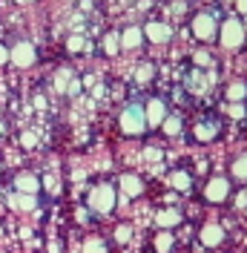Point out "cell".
Listing matches in <instances>:
<instances>
[{
    "label": "cell",
    "instance_id": "cell-1",
    "mask_svg": "<svg viewBox=\"0 0 247 253\" xmlns=\"http://www.w3.org/2000/svg\"><path fill=\"white\" fill-rule=\"evenodd\" d=\"M121 129L126 132V135H141V132L147 129V115H144V107L129 104V107L121 112Z\"/></svg>",
    "mask_w": 247,
    "mask_h": 253
},
{
    "label": "cell",
    "instance_id": "cell-2",
    "mask_svg": "<svg viewBox=\"0 0 247 253\" xmlns=\"http://www.w3.org/2000/svg\"><path fill=\"white\" fill-rule=\"evenodd\" d=\"M89 210H95V213H112L115 210V187L98 184L89 193Z\"/></svg>",
    "mask_w": 247,
    "mask_h": 253
},
{
    "label": "cell",
    "instance_id": "cell-3",
    "mask_svg": "<svg viewBox=\"0 0 247 253\" xmlns=\"http://www.w3.org/2000/svg\"><path fill=\"white\" fill-rule=\"evenodd\" d=\"M245 43V26H242V20L239 17H227L224 23H221V46L227 49H236Z\"/></svg>",
    "mask_w": 247,
    "mask_h": 253
},
{
    "label": "cell",
    "instance_id": "cell-4",
    "mask_svg": "<svg viewBox=\"0 0 247 253\" xmlns=\"http://www.w3.org/2000/svg\"><path fill=\"white\" fill-rule=\"evenodd\" d=\"M35 58H38V52H35V46H32L29 41H17L15 46L9 49V61L15 63V66H20V69L32 66Z\"/></svg>",
    "mask_w": 247,
    "mask_h": 253
},
{
    "label": "cell",
    "instance_id": "cell-5",
    "mask_svg": "<svg viewBox=\"0 0 247 253\" xmlns=\"http://www.w3.org/2000/svg\"><path fill=\"white\" fill-rule=\"evenodd\" d=\"M204 196H207V202H213V205L224 202V199L230 196V181H227V178H221V175L210 178V181H207V187H204Z\"/></svg>",
    "mask_w": 247,
    "mask_h": 253
},
{
    "label": "cell",
    "instance_id": "cell-6",
    "mask_svg": "<svg viewBox=\"0 0 247 253\" xmlns=\"http://www.w3.org/2000/svg\"><path fill=\"white\" fill-rule=\"evenodd\" d=\"M193 35H196L199 41H210V38L216 35V20H213V15L201 12V15L193 17Z\"/></svg>",
    "mask_w": 247,
    "mask_h": 253
},
{
    "label": "cell",
    "instance_id": "cell-7",
    "mask_svg": "<svg viewBox=\"0 0 247 253\" xmlns=\"http://www.w3.org/2000/svg\"><path fill=\"white\" fill-rule=\"evenodd\" d=\"M144 115H147V126H161L164 124V118H167V107H164V101H161V98H153V101L147 104Z\"/></svg>",
    "mask_w": 247,
    "mask_h": 253
},
{
    "label": "cell",
    "instance_id": "cell-8",
    "mask_svg": "<svg viewBox=\"0 0 247 253\" xmlns=\"http://www.w3.org/2000/svg\"><path fill=\"white\" fill-rule=\"evenodd\" d=\"M144 38H150L153 43H164V41H170V26L167 23H158V20H150L144 26Z\"/></svg>",
    "mask_w": 247,
    "mask_h": 253
},
{
    "label": "cell",
    "instance_id": "cell-9",
    "mask_svg": "<svg viewBox=\"0 0 247 253\" xmlns=\"http://www.w3.org/2000/svg\"><path fill=\"white\" fill-rule=\"evenodd\" d=\"M221 242H224V227L221 224H207L201 230V245L204 248H218Z\"/></svg>",
    "mask_w": 247,
    "mask_h": 253
},
{
    "label": "cell",
    "instance_id": "cell-10",
    "mask_svg": "<svg viewBox=\"0 0 247 253\" xmlns=\"http://www.w3.org/2000/svg\"><path fill=\"white\" fill-rule=\"evenodd\" d=\"M121 190H124L126 199H135V196L144 193V181H141L138 175H132V173H124L121 175Z\"/></svg>",
    "mask_w": 247,
    "mask_h": 253
},
{
    "label": "cell",
    "instance_id": "cell-11",
    "mask_svg": "<svg viewBox=\"0 0 247 253\" xmlns=\"http://www.w3.org/2000/svg\"><path fill=\"white\" fill-rule=\"evenodd\" d=\"M118 38H121L124 49H135V46H141V41H144V29H141V26H126Z\"/></svg>",
    "mask_w": 247,
    "mask_h": 253
},
{
    "label": "cell",
    "instance_id": "cell-12",
    "mask_svg": "<svg viewBox=\"0 0 247 253\" xmlns=\"http://www.w3.org/2000/svg\"><path fill=\"white\" fill-rule=\"evenodd\" d=\"M15 187H17V193H29V196H35L41 184H38V178H35L32 173H23V175L15 178Z\"/></svg>",
    "mask_w": 247,
    "mask_h": 253
},
{
    "label": "cell",
    "instance_id": "cell-13",
    "mask_svg": "<svg viewBox=\"0 0 247 253\" xmlns=\"http://www.w3.org/2000/svg\"><path fill=\"white\" fill-rule=\"evenodd\" d=\"M155 221H158V227H175V224L181 221V216H178V210H172V207H167V210L155 213Z\"/></svg>",
    "mask_w": 247,
    "mask_h": 253
},
{
    "label": "cell",
    "instance_id": "cell-14",
    "mask_svg": "<svg viewBox=\"0 0 247 253\" xmlns=\"http://www.w3.org/2000/svg\"><path fill=\"white\" fill-rule=\"evenodd\" d=\"M227 98H230L233 104H242V101L247 98V84H242V81L230 84V86H227Z\"/></svg>",
    "mask_w": 247,
    "mask_h": 253
},
{
    "label": "cell",
    "instance_id": "cell-15",
    "mask_svg": "<svg viewBox=\"0 0 247 253\" xmlns=\"http://www.w3.org/2000/svg\"><path fill=\"white\" fill-rule=\"evenodd\" d=\"M161 126H164L167 135H178V132H181V118H178V115H167Z\"/></svg>",
    "mask_w": 247,
    "mask_h": 253
},
{
    "label": "cell",
    "instance_id": "cell-16",
    "mask_svg": "<svg viewBox=\"0 0 247 253\" xmlns=\"http://www.w3.org/2000/svg\"><path fill=\"white\" fill-rule=\"evenodd\" d=\"M196 138H199V141H213V138H216V126L213 124H199L196 126Z\"/></svg>",
    "mask_w": 247,
    "mask_h": 253
},
{
    "label": "cell",
    "instance_id": "cell-17",
    "mask_svg": "<svg viewBox=\"0 0 247 253\" xmlns=\"http://www.w3.org/2000/svg\"><path fill=\"white\" fill-rule=\"evenodd\" d=\"M233 175H236V178H242V181H247V153L233 161Z\"/></svg>",
    "mask_w": 247,
    "mask_h": 253
},
{
    "label": "cell",
    "instance_id": "cell-18",
    "mask_svg": "<svg viewBox=\"0 0 247 253\" xmlns=\"http://www.w3.org/2000/svg\"><path fill=\"white\" fill-rule=\"evenodd\" d=\"M170 184L175 190H190V184H193V181H190V175H187V173H181V170H178V173L170 175Z\"/></svg>",
    "mask_w": 247,
    "mask_h": 253
},
{
    "label": "cell",
    "instance_id": "cell-19",
    "mask_svg": "<svg viewBox=\"0 0 247 253\" xmlns=\"http://www.w3.org/2000/svg\"><path fill=\"white\" fill-rule=\"evenodd\" d=\"M12 207H23V210H32V207H35V196H29V193L12 196Z\"/></svg>",
    "mask_w": 247,
    "mask_h": 253
},
{
    "label": "cell",
    "instance_id": "cell-20",
    "mask_svg": "<svg viewBox=\"0 0 247 253\" xmlns=\"http://www.w3.org/2000/svg\"><path fill=\"white\" fill-rule=\"evenodd\" d=\"M104 49H107V55H115V52L121 49V38H118V35H107V38H104Z\"/></svg>",
    "mask_w": 247,
    "mask_h": 253
},
{
    "label": "cell",
    "instance_id": "cell-21",
    "mask_svg": "<svg viewBox=\"0 0 247 253\" xmlns=\"http://www.w3.org/2000/svg\"><path fill=\"white\" fill-rule=\"evenodd\" d=\"M83 253H107V245L101 239H89V242H83Z\"/></svg>",
    "mask_w": 247,
    "mask_h": 253
},
{
    "label": "cell",
    "instance_id": "cell-22",
    "mask_svg": "<svg viewBox=\"0 0 247 253\" xmlns=\"http://www.w3.org/2000/svg\"><path fill=\"white\" fill-rule=\"evenodd\" d=\"M155 248L161 253H167L172 248V233H158V239H155Z\"/></svg>",
    "mask_w": 247,
    "mask_h": 253
},
{
    "label": "cell",
    "instance_id": "cell-23",
    "mask_svg": "<svg viewBox=\"0 0 247 253\" xmlns=\"http://www.w3.org/2000/svg\"><path fill=\"white\" fill-rule=\"evenodd\" d=\"M115 239H118L121 245H126V242L132 239V227H129V224H118V230H115Z\"/></svg>",
    "mask_w": 247,
    "mask_h": 253
},
{
    "label": "cell",
    "instance_id": "cell-24",
    "mask_svg": "<svg viewBox=\"0 0 247 253\" xmlns=\"http://www.w3.org/2000/svg\"><path fill=\"white\" fill-rule=\"evenodd\" d=\"M66 46H69V52H81V49H86V41H83V38H81V35H72V38H69V43H66Z\"/></svg>",
    "mask_w": 247,
    "mask_h": 253
},
{
    "label": "cell",
    "instance_id": "cell-25",
    "mask_svg": "<svg viewBox=\"0 0 247 253\" xmlns=\"http://www.w3.org/2000/svg\"><path fill=\"white\" fill-rule=\"evenodd\" d=\"M150 78H153V66H150V63H144V66L138 69V81H141V84H147Z\"/></svg>",
    "mask_w": 247,
    "mask_h": 253
},
{
    "label": "cell",
    "instance_id": "cell-26",
    "mask_svg": "<svg viewBox=\"0 0 247 253\" xmlns=\"http://www.w3.org/2000/svg\"><path fill=\"white\" fill-rule=\"evenodd\" d=\"M55 84H58V89H66V84H69V69H61L58 78H55Z\"/></svg>",
    "mask_w": 247,
    "mask_h": 253
},
{
    "label": "cell",
    "instance_id": "cell-27",
    "mask_svg": "<svg viewBox=\"0 0 247 253\" xmlns=\"http://www.w3.org/2000/svg\"><path fill=\"white\" fill-rule=\"evenodd\" d=\"M245 104H233V107H230V115H233V118H245Z\"/></svg>",
    "mask_w": 247,
    "mask_h": 253
},
{
    "label": "cell",
    "instance_id": "cell-28",
    "mask_svg": "<svg viewBox=\"0 0 247 253\" xmlns=\"http://www.w3.org/2000/svg\"><path fill=\"white\" fill-rule=\"evenodd\" d=\"M196 63H199V66H210V55H207L204 49H201V52H196Z\"/></svg>",
    "mask_w": 247,
    "mask_h": 253
},
{
    "label": "cell",
    "instance_id": "cell-29",
    "mask_svg": "<svg viewBox=\"0 0 247 253\" xmlns=\"http://www.w3.org/2000/svg\"><path fill=\"white\" fill-rule=\"evenodd\" d=\"M190 86H193V89H204V78H201L199 72H193V78H190Z\"/></svg>",
    "mask_w": 247,
    "mask_h": 253
},
{
    "label": "cell",
    "instance_id": "cell-30",
    "mask_svg": "<svg viewBox=\"0 0 247 253\" xmlns=\"http://www.w3.org/2000/svg\"><path fill=\"white\" fill-rule=\"evenodd\" d=\"M20 144H23V147H35V144H38V138H35V132H23V138H20Z\"/></svg>",
    "mask_w": 247,
    "mask_h": 253
},
{
    "label": "cell",
    "instance_id": "cell-31",
    "mask_svg": "<svg viewBox=\"0 0 247 253\" xmlns=\"http://www.w3.org/2000/svg\"><path fill=\"white\" fill-rule=\"evenodd\" d=\"M236 9H239L242 15H247V0H236Z\"/></svg>",
    "mask_w": 247,
    "mask_h": 253
},
{
    "label": "cell",
    "instance_id": "cell-32",
    "mask_svg": "<svg viewBox=\"0 0 247 253\" xmlns=\"http://www.w3.org/2000/svg\"><path fill=\"white\" fill-rule=\"evenodd\" d=\"M35 107H38V110H43V107H46V98H43V95H38V98H35Z\"/></svg>",
    "mask_w": 247,
    "mask_h": 253
},
{
    "label": "cell",
    "instance_id": "cell-33",
    "mask_svg": "<svg viewBox=\"0 0 247 253\" xmlns=\"http://www.w3.org/2000/svg\"><path fill=\"white\" fill-rule=\"evenodd\" d=\"M6 61H9V49L0 46V63H6Z\"/></svg>",
    "mask_w": 247,
    "mask_h": 253
},
{
    "label": "cell",
    "instance_id": "cell-34",
    "mask_svg": "<svg viewBox=\"0 0 247 253\" xmlns=\"http://www.w3.org/2000/svg\"><path fill=\"white\" fill-rule=\"evenodd\" d=\"M17 3H35V0H17Z\"/></svg>",
    "mask_w": 247,
    "mask_h": 253
}]
</instances>
